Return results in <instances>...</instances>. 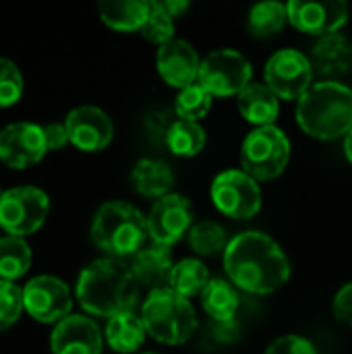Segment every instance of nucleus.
I'll return each mask as SVG.
<instances>
[{"label": "nucleus", "instance_id": "nucleus-2", "mask_svg": "<svg viewBox=\"0 0 352 354\" xmlns=\"http://www.w3.org/2000/svg\"><path fill=\"white\" fill-rule=\"evenodd\" d=\"M77 299L85 313L112 319L120 313H135L139 305V282L131 266L122 259H95L77 280Z\"/></svg>", "mask_w": 352, "mask_h": 354}, {"label": "nucleus", "instance_id": "nucleus-4", "mask_svg": "<svg viewBox=\"0 0 352 354\" xmlns=\"http://www.w3.org/2000/svg\"><path fill=\"white\" fill-rule=\"evenodd\" d=\"M145 239H149L147 218L127 201H108L93 216L91 241L110 257L139 253Z\"/></svg>", "mask_w": 352, "mask_h": 354}, {"label": "nucleus", "instance_id": "nucleus-24", "mask_svg": "<svg viewBox=\"0 0 352 354\" xmlns=\"http://www.w3.org/2000/svg\"><path fill=\"white\" fill-rule=\"evenodd\" d=\"M147 330L143 319L135 313H120L106 324V342L112 351L120 354H131L139 351L145 342Z\"/></svg>", "mask_w": 352, "mask_h": 354}, {"label": "nucleus", "instance_id": "nucleus-35", "mask_svg": "<svg viewBox=\"0 0 352 354\" xmlns=\"http://www.w3.org/2000/svg\"><path fill=\"white\" fill-rule=\"evenodd\" d=\"M334 317L338 324L352 328V282H346L334 297Z\"/></svg>", "mask_w": 352, "mask_h": 354}, {"label": "nucleus", "instance_id": "nucleus-18", "mask_svg": "<svg viewBox=\"0 0 352 354\" xmlns=\"http://www.w3.org/2000/svg\"><path fill=\"white\" fill-rule=\"evenodd\" d=\"M139 286H147L151 290L168 288L170 274L174 270L172 253L168 247L162 245H147L139 253L133 255V261L129 263Z\"/></svg>", "mask_w": 352, "mask_h": 354}, {"label": "nucleus", "instance_id": "nucleus-31", "mask_svg": "<svg viewBox=\"0 0 352 354\" xmlns=\"http://www.w3.org/2000/svg\"><path fill=\"white\" fill-rule=\"evenodd\" d=\"M141 35L149 44L158 46H164L170 39H174V19L158 4V0H149V10L141 27Z\"/></svg>", "mask_w": 352, "mask_h": 354}, {"label": "nucleus", "instance_id": "nucleus-17", "mask_svg": "<svg viewBox=\"0 0 352 354\" xmlns=\"http://www.w3.org/2000/svg\"><path fill=\"white\" fill-rule=\"evenodd\" d=\"M50 348L52 354H102L104 338L98 324L87 315H68L56 324Z\"/></svg>", "mask_w": 352, "mask_h": 354}, {"label": "nucleus", "instance_id": "nucleus-23", "mask_svg": "<svg viewBox=\"0 0 352 354\" xmlns=\"http://www.w3.org/2000/svg\"><path fill=\"white\" fill-rule=\"evenodd\" d=\"M239 292L237 286L230 280L224 278H212L205 290L201 292V307L203 311L218 324H230L234 322V315L239 311Z\"/></svg>", "mask_w": 352, "mask_h": 354}, {"label": "nucleus", "instance_id": "nucleus-27", "mask_svg": "<svg viewBox=\"0 0 352 354\" xmlns=\"http://www.w3.org/2000/svg\"><path fill=\"white\" fill-rule=\"evenodd\" d=\"M210 280H212L210 272L201 263V259L189 257V259L174 263L168 288H172L176 295H180L185 299H191V297L201 295L205 290V286L210 284Z\"/></svg>", "mask_w": 352, "mask_h": 354}, {"label": "nucleus", "instance_id": "nucleus-6", "mask_svg": "<svg viewBox=\"0 0 352 354\" xmlns=\"http://www.w3.org/2000/svg\"><path fill=\"white\" fill-rule=\"evenodd\" d=\"M290 160V139L288 135L270 124L253 129L241 145V166L257 183H268L278 178Z\"/></svg>", "mask_w": 352, "mask_h": 354}, {"label": "nucleus", "instance_id": "nucleus-39", "mask_svg": "<svg viewBox=\"0 0 352 354\" xmlns=\"http://www.w3.org/2000/svg\"><path fill=\"white\" fill-rule=\"evenodd\" d=\"M2 195H4V193H2V191H0V199H2Z\"/></svg>", "mask_w": 352, "mask_h": 354}, {"label": "nucleus", "instance_id": "nucleus-38", "mask_svg": "<svg viewBox=\"0 0 352 354\" xmlns=\"http://www.w3.org/2000/svg\"><path fill=\"white\" fill-rule=\"evenodd\" d=\"M344 156H346V160L352 164V131L344 137Z\"/></svg>", "mask_w": 352, "mask_h": 354}, {"label": "nucleus", "instance_id": "nucleus-40", "mask_svg": "<svg viewBox=\"0 0 352 354\" xmlns=\"http://www.w3.org/2000/svg\"><path fill=\"white\" fill-rule=\"evenodd\" d=\"M143 354H156V353H143Z\"/></svg>", "mask_w": 352, "mask_h": 354}, {"label": "nucleus", "instance_id": "nucleus-21", "mask_svg": "<svg viewBox=\"0 0 352 354\" xmlns=\"http://www.w3.org/2000/svg\"><path fill=\"white\" fill-rule=\"evenodd\" d=\"M131 183L139 195L154 197L158 201V199L170 195V189L174 185V172L162 160L143 158L135 164V168L131 172Z\"/></svg>", "mask_w": 352, "mask_h": 354}, {"label": "nucleus", "instance_id": "nucleus-16", "mask_svg": "<svg viewBox=\"0 0 352 354\" xmlns=\"http://www.w3.org/2000/svg\"><path fill=\"white\" fill-rule=\"evenodd\" d=\"M156 64H158L160 77L170 87H176L180 91V89L197 83L201 58H199L197 50L187 39L174 37L168 44L160 46Z\"/></svg>", "mask_w": 352, "mask_h": 354}, {"label": "nucleus", "instance_id": "nucleus-15", "mask_svg": "<svg viewBox=\"0 0 352 354\" xmlns=\"http://www.w3.org/2000/svg\"><path fill=\"white\" fill-rule=\"evenodd\" d=\"M64 127L71 143L81 151H102L114 137L110 116L98 106H79L68 112Z\"/></svg>", "mask_w": 352, "mask_h": 354}, {"label": "nucleus", "instance_id": "nucleus-1", "mask_svg": "<svg viewBox=\"0 0 352 354\" xmlns=\"http://www.w3.org/2000/svg\"><path fill=\"white\" fill-rule=\"evenodd\" d=\"M228 280L251 295H272L290 278V261L282 247L259 230L237 234L224 251Z\"/></svg>", "mask_w": 352, "mask_h": 354}, {"label": "nucleus", "instance_id": "nucleus-7", "mask_svg": "<svg viewBox=\"0 0 352 354\" xmlns=\"http://www.w3.org/2000/svg\"><path fill=\"white\" fill-rule=\"evenodd\" d=\"M253 77V66L245 54L232 48H220L210 52L201 60L197 83L212 95L230 97L239 95Z\"/></svg>", "mask_w": 352, "mask_h": 354}, {"label": "nucleus", "instance_id": "nucleus-32", "mask_svg": "<svg viewBox=\"0 0 352 354\" xmlns=\"http://www.w3.org/2000/svg\"><path fill=\"white\" fill-rule=\"evenodd\" d=\"M23 311V290L15 282L0 280V332L17 324Z\"/></svg>", "mask_w": 352, "mask_h": 354}, {"label": "nucleus", "instance_id": "nucleus-22", "mask_svg": "<svg viewBox=\"0 0 352 354\" xmlns=\"http://www.w3.org/2000/svg\"><path fill=\"white\" fill-rule=\"evenodd\" d=\"M100 19L114 31H141L149 0H106L98 4Z\"/></svg>", "mask_w": 352, "mask_h": 354}, {"label": "nucleus", "instance_id": "nucleus-29", "mask_svg": "<svg viewBox=\"0 0 352 354\" xmlns=\"http://www.w3.org/2000/svg\"><path fill=\"white\" fill-rule=\"evenodd\" d=\"M230 241H226V230L212 220H201L189 230V247L201 257H214L224 253Z\"/></svg>", "mask_w": 352, "mask_h": 354}, {"label": "nucleus", "instance_id": "nucleus-37", "mask_svg": "<svg viewBox=\"0 0 352 354\" xmlns=\"http://www.w3.org/2000/svg\"><path fill=\"white\" fill-rule=\"evenodd\" d=\"M172 19H176L180 12H185L187 8H189V2H185V0H160L158 2Z\"/></svg>", "mask_w": 352, "mask_h": 354}, {"label": "nucleus", "instance_id": "nucleus-12", "mask_svg": "<svg viewBox=\"0 0 352 354\" xmlns=\"http://www.w3.org/2000/svg\"><path fill=\"white\" fill-rule=\"evenodd\" d=\"M23 309L41 324H60L71 315L73 297L68 286L54 276H37L23 288Z\"/></svg>", "mask_w": 352, "mask_h": 354}, {"label": "nucleus", "instance_id": "nucleus-36", "mask_svg": "<svg viewBox=\"0 0 352 354\" xmlns=\"http://www.w3.org/2000/svg\"><path fill=\"white\" fill-rule=\"evenodd\" d=\"M44 137H46L48 151L62 149L66 143H71V139H68V131H66V127H64V124H60V122L46 124V127H44Z\"/></svg>", "mask_w": 352, "mask_h": 354}, {"label": "nucleus", "instance_id": "nucleus-28", "mask_svg": "<svg viewBox=\"0 0 352 354\" xmlns=\"http://www.w3.org/2000/svg\"><path fill=\"white\" fill-rule=\"evenodd\" d=\"M31 268V249L19 236L0 239V280L15 282Z\"/></svg>", "mask_w": 352, "mask_h": 354}, {"label": "nucleus", "instance_id": "nucleus-9", "mask_svg": "<svg viewBox=\"0 0 352 354\" xmlns=\"http://www.w3.org/2000/svg\"><path fill=\"white\" fill-rule=\"evenodd\" d=\"M210 197L216 209L232 220H251L261 209V189L243 170L220 172L212 183Z\"/></svg>", "mask_w": 352, "mask_h": 354}, {"label": "nucleus", "instance_id": "nucleus-5", "mask_svg": "<svg viewBox=\"0 0 352 354\" xmlns=\"http://www.w3.org/2000/svg\"><path fill=\"white\" fill-rule=\"evenodd\" d=\"M141 319L154 340L170 346L189 342L197 330V313L191 301L172 288L151 290L141 307Z\"/></svg>", "mask_w": 352, "mask_h": 354}, {"label": "nucleus", "instance_id": "nucleus-26", "mask_svg": "<svg viewBox=\"0 0 352 354\" xmlns=\"http://www.w3.org/2000/svg\"><path fill=\"white\" fill-rule=\"evenodd\" d=\"M166 145L168 149L174 153V156H180V158H193L197 153L203 151L205 147V131L199 122L195 120H180L176 118L168 133H166Z\"/></svg>", "mask_w": 352, "mask_h": 354}, {"label": "nucleus", "instance_id": "nucleus-19", "mask_svg": "<svg viewBox=\"0 0 352 354\" xmlns=\"http://www.w3.org/2000/svg\"><path fill=\"white\" fill-rule=\"evenodd\" d=\"M311 66L319 75L338 77L352 66V46L342 33L324 35L311 50Z\"/></svg>", "mask_w": 352, "mask_h": 354}, {"label": "nucleus", "instance_id": "nucleus-13", "mask_svg": "<svg viewBox=\"0 0 352 354\" xmlns=\"http://www.w3.org/2000/svg\"><path fill=\"white\" fill-rule=\"evenodd\" d=\"M48 151L44 127L33 122H12L0 131V160L15 170L37 164Z\"/></svg>", "mask_w": 352, "mask_h": 354}, {"label": "nucleus", "instance_id": "nucleus-34", "mask_svg": "<svg viewBox=\"0 0 352 354\" xmlns=\"http://www.w3.org/2000/svg\"><path fill=\"white\" fill-rule=\"evenodd\" d=\"M266 354H317V348L303 336H282L278 340H274Z\"/></svg>", "mask_w": 352, "mask_h": 354}, {"label": "nucleus", "instance_id": "nucleus-30", "mask_svg": "<svg viewBox=\"0 0 352 354\" xmlns=\"http://www.w3.org/2000/svg\"><path fill=\"white\" fill-rule=\"evenodd\" d=\"M212 93L203 89L199 83H193L178 91L174 100V112L180 120H195L199 122L212 110Z\"/></svg>", "mask_w": 352, "mask_h": 354}, {"label": "nucleus", "instance_id": "nucleus-11", "mask_svg": "<svg viewBox=\"0 0 352 354\" xmlns=\"http://www.w3.org/2000/svg\"><path fill=\"white\" fill-rule=\"evenodd\" d=\"M193 226V205L185 195L170 193L158 199L147 214V234L154 245L172 247Z\"/></svg>", "mask_w": 352, "mask_h": 354}, {"label": "nucleus", "instance_id": "nucleus-8", "mask_svg": "<svg viewBox=\"0 0 352 354\" xmlns=\"http://www.w3.org/2000/svg\"><path fill=\"white\" fill-rule=\"evenodd\" d=\"M50 212L48 195L37 187H15L0 199V228L8 236H27L37 232Z\"/></svg>", "mask_w": 352, "mask_h": 354}, {"label": "nucleus", "instance_id": "nucleus-3", "mask_svg": "<svg viewBox=\"0 0 352 354\" xmlns=\"http://www.w3.org/2000/svg\"><path fill=\"white\" fill-rule=\"evenodd\" d=\"M297 122L313 139L334 141L352 131V89L338 81H319L297 102Z\"/></svg>", "mask_w": 352, "mask_h": 354}, {"label": "nucleus", "instance_id": "nucleus-33", "mask_svg": "<svg viewBox=\"0 0 352 354\" xmlns=\"http://www.w3.org/2000/svg\"><path fill=\"white\" fill-rule=\"evenodd\" d=\"M23 95V77L12 60L0 58V108L17 104Z\"/></svg>", "mask_w": 352, "mask_h": 354}, {"label": "nucleus", "instance_id": "nucleus-25", "mask_svg": "<svg viewBox=\"0 0 352 354\" xmlns=\"http://www.w3.org/2000/svg\"><path fill=\"white\" fill-rule=\"evenodd\" d=\"M288 21V8L282 2L276 0H268V2H259L249 10L247 17V31L253 37L266 39L272 37L276 33L282 31V27Z\"/></svg>", "mask_w": 352, "mask_h": 354}, {"label": "nucleus", "instance_id": "nucleus-10", "mask_svg": "<svg viewBox=\"0 0 352 354\" xmlns=\"http://www.w3.org/2000/svg\"><path fill=\"white\" fill-rule=\"evenodd\" d=\"M313 66L301 50L284 48L270 56L263 68L266 85L280 100H301L313 85Z\"/></svg>", "mask_w": 352, "mask_h": 354}, {"label": "nucleus", "instance_id": "nucleus-14", "mask_svg": "<svg viewBox=\"0 0 352 354\" xmlns=\"http://www.w3.org/2000/svg\"><path fill=\"white\" fill-rule=\"evenodd\" d=\"M286 8H288V21L299 31L317 37L338 33L349 21V6L342 0H326V2L293 0L286 4Z\"/></svg>", "mask_w": 352, "mask_h": 354}, {"label": "nucleus", "instance_id": "nucleus-20", "mask_svg": "<svg viewBox=\"0 0 352 354\" xmlns=\"http://www.w3.org/2000/svg\"><path fill=\"white\" fill-rule=\"evenodd\" d=\"M239 112L257 127H270L280 114V97L266 83H249L239 95Z\"/></svg>", "mask_w": 352, "mask_h": 354}]
</instances>
